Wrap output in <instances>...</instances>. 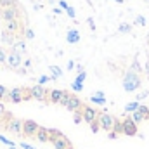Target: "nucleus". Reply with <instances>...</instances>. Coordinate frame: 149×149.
<instances>
[{"label":"nucleus","mask_w":149,"mask_h":149,"mask_svg":"<svg viewBox=\"0 0 149 149\" xmlns=\"http://www.w3.org/2000/svg\"><path fill=\"white\" fill-rule=\"evenodd\" d=\"M141 83H142V80H141V76L135 73V71H127V74L123 76V90L125 92H135L139 87H141Z\"/></svg>","instance_id":"2"},{"label":"nucleus","mask_w":149,"mask_h":149,"mask_svg":"<svg viewBox=\"0 0 149 149\" xmlns=\"http://www.w3.org/2000/svg\"><path fill=\"white\" fill-rule=\"evenodd\" d=\"M73 68H74V63L73 61H68V71H71Z\"/></svg>","instance_id":"41"},{"label":"nucleus","mask_w":149,"mask_h":149,"mask_svg":"<svg viewBox=\"0 0 149 149\" xmlns=\"http://www.w3.org/2000/svg\"><path fill=\"white\" fill-rule=\"evenodd\" d=\"M116 120H118V118H114V116L109 114V113H101V114H99V118H97L101 130H106V132H111L113 128H114Z\"/></svg>","instance_id":"3"},{"label":"nucleus","mask_w":149,"mask_h":149,"mask_svg":"<svg viewBox=\"0 0 149 149\" xmlns=\"http://www.w3.org/2000/svg\"><path fill=\"white\" fill-rule=\"evenodd\" d=\"M114 2H118V3H123V2H125V0H114Z\"/></svg>","instance_id":"45"},{"label":"nucleus","mask_w":149,"mask_h":149,"mask_svg":"<svg viewBox=\"0 0 149 149\" xmlns=\"http://www.w3.org/2000/svg\"><path fill=\"white\" fill-rule=\"evenodd\" d=\"M12 50L17 52V54H21V56L26 54V42H24V40H17V42L12 45Z\"/></svg>","instance_id":"19"},{"label":"nucleus","mask_w":149,"mask_h":149,"mask_svg":"<svg viewBox=\"0 0 149 149\" xmlns=\"http://www.w3.org/2000/svg\"><path fill=\"white\" fill-rule=\"evenodd\" d=\"M24 37H26V40H33L35 38V31L31 30V28H24V33H23Z\"/></svg>","instance_id":"26"},{"label":"nucleus","mask_w":149,"mask_h":149,"mask_svg":"<svg viewBox=\"0 0 149 149\" xmlns=\"http://www.w3.org/2000/svg\"><path fill=\"white\" fill-rule=\"evenodd\" d=\"M90 102L99 104V106H104V104H106V95H104L102 92H94V94L90 95Z\"/></svg>","instance_id":"18"},{"label":"nucleus","mask_w":149,"mask_h":149,"mask_svg":"<svg viewBox=\"0 0 149 149\" xmlns=\"http://www.w3.org/2000/svg\"><path fill=\"white\" fill-rule=\"evenodd\" d=\"M23 64H24V68H30V66H31V61L26 59V61H23Z\"/></svg>","instance_id":"43"},{"label":"nucleus","mask_w":149,"mask_h":149,"mask_svg":"<svg viewBox=\"0 0 149 149\" xmlns=\"http://www.w3.org/2000/svg\"><path fill=\"white\" fill-rule=\"evenodd\" d=\"M5 31H9V33H14V35H17V31H23L24 33V28L21 26V23H19V19H16V21H9V23H5V28H3Z\"/></svg>","instance_id":"13"},{"label":"nucleus","mask_w":149,"mask_h":149,"mask_svg":"<svg viewBox=\"0 0 149 149\" xmlns=\"http://www.w3.org/2000/svg\"><path fill=\"white\" fill-rule=\"evenodd\" d=\"M90 130H92L94 134H99V130H101V127H99V121H94V123L90 125Z\"/></svg>","instance_id":"32"},{"label":"nucleus","mask_w":149,"mask_h":149,"mask_svg":"<svg viewBox=\"0 0 149 149\" xmlns=\"http://www.w3.org/2000/svg\"><path fill=\"white\" fill-rule=\"evenodd\" d=\"M81 118H83V121H87L88 125H92L94 121H97V118H99V114L101 113L97 111L95 108H92V106H87V104H83V108H81Z\"/></svg>","instance_id":"4"},{"label":"nucleus","mask_w":149,"mask_h":149,"mask_svg":"<svg viewBox=\"0 0 149 149\" xmlns=\"http://www.w3.org/2000/svg\"><path fill=\"white\" fill-rule=\"evenodd\" d=\"M19 148H21V149H35V146H31V144H26V142H21V144H19Z\"/></svg>","instance_id":"36"},{"label":"nucleus","mask_w":149,"mask_h":149,"mask_svg":"<svg viewBox=\"0 0 149 149\" xmlns=\"http://www.w3.org/2000/svg\"><path fill=\"white\" fill-rule=\"evenodd\" d=\"M88 24H90V30H95V24H94V21H92V17H88Z\"/></svg>","instance_id":"42"},{"label":"nucleus","mask_w":149,"mask_h":149,"mask_svg":"<svg viewBox=\"0 0 149 149\" xmlns=\"http://www.w3.org/2000/svg\"><path fill=\"white\" fill-rule=\"evenodd\" d=\"M0 40H2L5 45H10V47L17 42V38H16V35H14V33H9V31H5V30L0 33Z\"/></svg>","instance_id":"15"},{"label":"nucleus","mask_w":149,"mask_h":149,"mask_svg":"<svg viewBox=\"0 0 149 149\" xmlns=\"http://www.w3.org/2000/svg\"><path fill=\"white\" fill-rule=\"evenodd\" d=\"M35 137H37V141H40V142H49V139H50L49 128H45V127H42V125H40V128L37 130Z\"/></svg>","instance_id":"16"},{"label":"nucleus","mask_w":149,"mask_h":149,"mask_svg":"<svg viewBox=\"0 0 149 149\" xmlns=\"http://www.w3.org/2000/svg\"><path fill=\"white\" fill-rule=\"evenodd\" d=\"M47 81H50V76H47V74H42L38 78V85H45Z\"/></svg>","instance_id":"31"},{"label":"nucleus","mask_w":149,"mask_h":149,"mask_svg":"<svg viewBox=\"0 0 149 149\" xmlns=\"http://www.w3.org/2000/svg\"><path fill=\"white\" fill-rule=\"evenodd\" d=\"M81 120H83V118H81V113L80 111L74 113V123H81Z\"/></svg>","instance_id":"35"},{"label":"nucleus","mask_w":149,"mask_h":149,"mask_svg":"<svg viewBox=\"0 0 149 149\" xmlns=\"http://www.w3.org/2000/svg\"><path fill=\"white\" fill-rule=\"evenodd\" d=\"M70 97H71V94L64 90V94H63V99H61V102H59V106H63V108H66V104H68V101H70Z\"/></svg>","instance_id":"25"},{"label":"nucleus","mask_w":149,"mask_h":149,"mask_svg":"<svg viewBox=\"0 0 149 149\" xmlns=\"http://www.w3.org/2000/svg\"><path fill=\"white\" fill-rule=\"evenodd\" d=\"M63 94H64V90H61V88H52V90L49 92V102L59 104L61 99H63Z\"/></svg>","instance_id":"14"},{"label":"nucleus","mask_w":149,"mask_h":149,"mask_svg":"<svg viewBox=\"0 0 149 149\" xmlns=\"http://www.w3.org/2000/svg\"><path fill=\"white\" fill-rule=\"evenodd\" d=\"M66 14H68V16H70L71 19H74V16H76V12H74V9L71 7V5H70V7L66 9Z\"/></svg>","instance_id":"34"},{"label":"nucleus","mask_w":149,"mask_h":149,"mask_svg":"<svg viewBox=\"0 0 149 149\" xmlns=\"http://www.w3.org/2000/svg\"><path fill=\"white\" fill-rule=\"evenodd\" d=\"M30 94H31V99L40 101V102H45V101H47V97H49V90H47L43 85L30 87Z\"/></svg>","instance_id":"6"},{"label":"nucleus","mask_w":149,"mask_h":149,"mask_svg":"<svg viewBox=\"0 0 149 149\" xmlns=\"http://www.w3.org/2000/svg\"><path fill=\"white\" fill-rule=\"evenodd\" d=\"M50 80H57L59 76H63V70L59 66H50Z\"/></svg>","instance_id":"20"},{"label":"nucleus","mask_w":149,"mask_h":149,"mask_svg":"<svg viewBox=\"0 0 149 149\" xmlns=\"http://www.w3.org/2000/svg\"><path fill=\"white\" fill-rule=\"evenodd\" d=\"M139 106H141V102H139V101H134V102H128V104L125 106V113H130V114H132L134 111H137V109H139Z\"/></svg>","instance_id":"22"},{"label":"nucleus","mask_w":149,"mask_h":149,"mask_svg":"<svg viewBox=\"0 0 149 149\" xmlns=\"http://www.w3.org/2000/svg\"><path fill=\"white\" fill-rule=\"evenodd\" d=\"M85 78H87V73H85V70H83L81 73L76 74V78H74V80H76V81H80V83H83V81H85Z\"/></svg>","instance_id":"30"},{"label":"nucleus","mask_w":149,"mask_h":149,"mask_svg":"<svg viewBox=\"0 0 149 149\" xmlns=\"http://www.w3.org/2000/svg\"><path fill=\"white\" fill-rule=\"evenodd\" d=\"M116 137H118V134H116V132H108V139H116Z\"/></svg>","instance_id":"39"},{"label":"nucleus","mask_w":149,"mask_h":149,"mask_svg":"<svg viewBox=\"0 0 149 149\" xmlns=\"http://www.w3.org/2000/svg\"><path fill=\"white\" fill-rule=\"evenodd\" d=\"M118 31H120V33H130V31H132V26H130L128 23H121L120 28H118Z\"/></svg>","instance_id":"24"},{"label":"nucleus","mask_w":149,"mask_h":149,"mask_svg":"<svg viewBox=\"0 0 149 149\" xmlns=\"http://www.w3.org/2000/svg\"><path fill=\"white\" fill-rule=\"evenodd\" d=\"M71 88H73L74 92H81V90H83V83H80V81L74 80L73 83H71Z\"/></svg>","instance_id":"28"},{"label":"nucleus","mask_w":149,"mask_h":149,"mask_svg":"<svg viewBox=\"0 0 149 149\" xmlns=\"http://www.w3.org/2000/svg\"><path fill=\"white\" fill-rule=\"evenodd\" d=\"M5 114V106H3V102H0V118Z\"/></svg>","instance_id":"40"},{"label":"nucleus","mask_w":149,"mask_h":149,"mask_svg":"<svg viewBox=\"0 0 149 149\" xmlns=\"http://www.w3.org/2000/svg\"><path fill=\"white\" fill-rule=\"evenodd\" d=\"M7 63V52L3 50V47H0V64H5Z\"/></svg>","instance_id":"29"},{"label":"nucleus","mask_w":149,"mask_h":149,"mask_svg":"<svg viewBox=\"0 0 149 149\" xmlns=\"http://www.w3.org/2000/svg\"><path fill=\"white\" fill-rule=\"evenodd\" d=\"M61 12H63V9H61V7H56V9H54V14H61Z\"/></svg>","instance_id":"44"},{"label":"nucleus","mask_w":149,"mask_h":149,"mask_svg":"<svg viewBox=\"0 0 149 149\" xmlns=\"http://www.w3.org/2000/svg\"><path fill=\"white\" fill-rule=\"evenodd\" d=\"M7 68H10V70H19L21 68V64H23V56L21 54H17V52H14V50H10L9 54H7Z\"/></svg>","instance_id":"8"},{"label":"nucleus","mask_w":149,"mask_h":149,"mask_svg":"<svg viewBox=\"0 0 149 149\" xmlns=\"http://www.w3.org/2000/svg\"><path fill=\"white\" fill-rule=\"evenodd\" d=\"M59 7H61L63 10H66V9H68L70 5H68V2H64V0H59Z\"/></svg>","instance_id":"37"},{"label":"nucleus","mask_w":149,"mask_h":149,"mask_svg":"<svg viewBox=\"0 0 149 149\" xmlns=\"http://www.w3.org/2000/svg\"><path fill=\"white\" fill-rule=\"evenodd\" d=\"M0 142H2V144H5V146H9V148H10V146H16V142H14V141H10V139H7L5 135H0Z\"/></svg>","instance_id":"27"},{"label":"nucleus","mask_w":149,"mask_h":149,"mask_svg":"<svg viewBox=\"0 0 149 149\" xmlns=\"http://www.w3.org/2000/svg\"><path fill=\"white\" fill-rule=\"evenodd\" d=\"M121 121H123V135H127V137H135V135L139 134L137 123H135V121H134L130 116L123 118Z\"/></svg>","instance_id":"5"},{"label":"nucleus","mask_w":149,"mask_h":149,"mask_svg":"<svg viewBox=\"0 0 149 149\" xmlns=\"http://www.w3.org/2000/svg\"><path fill=\"white\" fill-rule=\"evenodd\" d=\"M0 17H2L5 23H9V21H16V19H19V17H21V10H19V7H9V9H2V12H0Z\"/></svg>","instance_id":"7"},{"label":"nucleus","mask_w":149,"mask_h":149,"mask_svg":"<svg viewBox=\"0 0 149 149\" xmlns=\"http://www.w3.org/2000/svg\"><path fill=\"white\" fill-rule=\"evenodd\" d=\"M49 134H50L49 142L54 146V149H68V148H71V141H70V139L61 132V130L49 128Z\"/></svg>","instance_id":"1"},{"label":"nucleus","mask_w":149,"mask_h":149,"mask_svg":"<svg viewBox=\"0 0 149 149\" xmlns=\"http://www.w3.org/2000/svg\"><path fill=\"white\" fill-rule=\"evenodd\" d=\"M81 108H83L81 99L76 97L74 94H71V97H70V101H68V104H66V109L71 111V113H78V111H81Z\"/></svg>","instance_id":"12"},{"label":"nucleus","mask_w":149,"mask_h":149,"mask_svg":"<svg viewBox=\"0 0 149 149\" xmlns=\"http://www.w3.org/2000/svg\"><path fill=\"white\" fill-rule=\"evenodd\" d=\"M113 132H116L118 135H123V121H121V120H116V123H114V128H113Z\"/></svg>","instance_id":"23"},{"label":"nucleus","mask_w":149,"mask_h":149,"mask_svg":"<svg viewBox=\"0 0 149 149\" xmlns=\"http://www.w3.org/2000/svg\"><path fill=\"white\" fill-rule=\"evenodd\" d=\"M9 149H17V148H16V146H10V148H9Z\"/></svg>","instance_id":"46"},{"label":"nucleus","mask_w":149,"mask_h":149,"mask_svg":"<svg viewBox=\"0 0 149 149\" xmlns=\"http://www.w3.org/2000/svg\"><path fill=\"white\" fill-rule=\"evenodd\" d=\"M135 24L144 26V24H146V17H144V16H137V17H135Z\"/></svg>","instance_id":"33"},{"label":"nucleus","mask_w":149,"mask_h":149,"mask_svg":"<svg viewBox=\"0 0 149 149\" xmlns=\"http://www.w3.org/2000/svg\"><path fill=\"white\" fill-rule=\"evenodd\" d=\"M7 132H10L12 135H23V120H17V118H12L9 123H7Z\"/></svg>","instance_id":"11"},{"label":"nucleus","mask_w":149,"mask_h":149,"mask_svg":"<svg viewBox=\"0 0 149 149\" xmlns=\"http://www.w3.org/2000/svg\"><path fill=\"white\" fill-rule=\"evenodd\" d=\"M0 7L2 9H9V7H19L17 0H0Z\"/></svg>","instance_id":"21"},{"label":"nucleus","mask_w":149,"mask_h":149,"mask_svg":"<svg viewBox=\"0 0 149 149\" xmlns=\"http://www.w3.org/2000/svg\"><path fill=\"white\" fill-rule=\"evenodd\" d=\"M130 118L139 125L141 121H146V120H149V106H139V109L137 111H134L132 114H130Z\"/></svg>","instance_id":"10"},{"label":"nucleus","mask_w":149,"mask_h":149,"mask_svg":"<svg viewBox=\"0 0 149 149\" xmlns=\"http://www.w3.org/2000/svg\"><path fill=\"white\" fill-rule=\"evenodd\" d=\"M68 149H73V146H71V148H68Z\"/></svg>","instance_id":"47"},{"label":"nucleus","mask_w":149,"mask_h":149,"mask_svg":"<svg viewBox=\"0 0 149 149\" xmlns=\"http://www.w3.org/2000/svg\"><path fill=\"white\" fill-rule=\"evenodd\" d=\"M148 94H149V92H146V90H144V92H141V94L137 95V101H142L144 97H148Z\"/></svg>","instance_id":"38"},{"label":"nucleus","mask_w":149,"mask_h":149,"mask_svg":"<svg viewBox=\"0 0 149 149\" xmlns=\"http://www.w3.org/2000/svg\"><path fill=\"white\" fill-rule=\"evenodd\" d=\"M38 128H40V125L35 120H23V135L24 137H33Z\"/></svg>","instance_id":"9"},{"label":"nucleus","mask_w":149,"mask_h":149,"mask_svg":"<svg viewBox=\"0 0 149 149\" xmlns=\"http://www.w3.org/2000/svg\"><path fill=\"white\" fill-rule=\"evenodd\" d=\"M80 31H78V30H68V33H66V42H68V43H78V42H80Z\"/></svg>","instance_id":"17"}]
</instances>
